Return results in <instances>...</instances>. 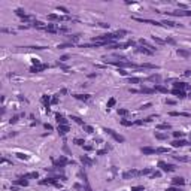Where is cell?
<instances>
[{
    "label": "cell",
    "mask_w": 191,
    "mask_h": 191,
    "mask_svg": "<svg viewBox=\"0 0 191 191\" xmlns=\"http://www.w3.org/2000/svg\"><path fill=\"white\" fill-rule=\"evenodd\" d=\"M105 131H106L109 136H112V137H114V140H117V142H120V143H123V142L126 140L121 134H118V133H117V131H114L112 128H105Z\"/></svg>",
    "instance_id": "cell-1"
},
{
    "label": "cell",
    "mask_w": 191,
    "mask_h": 191,
    "mask_svg": "<svg viewBox=\"0 0 191 191\" xmlns=\"http://www.w3.org/2000/svg\"><path fill=\"white\" fill-rule=\"evenodd\" d=\"M39 184H40V185H55V187H60L57 178H46V179H42Z\"/></svg>",
    "instance_id": "cell-2"
},
{
    "label": "cell",
    "mask_w": 191,
    "mask_h": 191,
    "mask_svg": "<svg viewBox=\"0 0 191 191\" xmlns=\"http://www.w3.org/2000/svg\"><path fill=\"white\" fill-rule=\"evenodd\" d=\"M69 163H72V161H69L66 157H60V158L54 160V166H55V167H64V166L69 164Z\"/></svg>",
    "instance_id": "cell-3"
},
{
    "label": "cell",
    "mask_w": 191,
    "mask_h": 191,
    "mask_svg": "<svg viewBox=\"0 0 191 191\" xmlns=\"http://www.w3.org/2000/svg\"><path fill=\"white\" fill-rule=\"evenodd\" d=\"M158 167H160L163 172H173V170H175V166H173V164H167L166 161H160V163H158Z\"/></svg>",
    "instance_id": "cell-4"
},
{
    "label": "cell",
    "mask_w": 191,
    "mask_h": 191,
    "mask_svg": "<svg viewBox=\"0 0 191 191\" xmlns=\"http://www.w3.org/2000/svg\"><path fill=\"white\" fill-rule=\"evenodd\" d=\"M136 176H140V175H139V170H136V169L127 170V172L123 173V178H124V179H130V178H136Z\"/></svg>",
    "instance_id": "cell-5"
},
{
    "label": "cell",
    "mask_w": 191,
    "mask_h": 191,
    "mask_svg": "<svg viewBox=\"0 0 191 191\" xmlns=\"http://www.w3.org/2000/svg\"><path fill=\"white\" fill-rule=\"evenodd\" d=\"M45 69H48V64H34V66L30 67V72L31 73H39V72H42Z\"/></svg>",
    "instance_id": "cell-6"
},
{
    "label": "cell",
    "mask_w": 191,
    "mask_h": 191,
    "mask_svg": "<svg viewBox=\"0 0 191 191\" xmlns=\"http://www.w3.org/2000/svg\"><path fill=\"white\" fill-rule=\"evenodd\" d=\"M140 151H142L143 155H152V154H157V149H155V148H151V146H142Z\"/></svg>",
    "instance_id": "cell-7"
},
{
    "label": "cell",
    "mask_w": 191,
    "mask_h": 191,
    "mask_svg": "<svg viewBox=\"0 0 191 191\" xmlns=\"http://www.w3.org/2000/svg\"><path fill=\"white\" fill-rule=\"evenodd\" d=\"M173 88H175V90H182V91H184V90H190V85L185 84V82H175V84H173Z\"/></svg>",
    "instance_id": "cell-8"
},
{
    "label": "cell",
    "mask_w": 191,
    "mask_h": 191,
    "mask_svg": "<svg viewBox=\"0 0 191 191\" xmlns=\"http://www.w3.org/2000/svg\"><path fill=\"white\" fill-rule=\"evenodd\" d=\"M185 145H188V142L184 140V139H179V140H173V142H172V146H173V148H182V146H185Z\"/></svg>",
    "instance_id": "cell-9"
},
{
    "label": "cell",
    "mask_w": 191,
    "mask_h": 191,
    "mask_svg": "<svg viewBox=\"0 0 191 191\" xmlns=\"http://www.w3.org/2000/svg\"><path fill=\"white\" fill-rule=\"evenodd\" d=\"M172 184H173L175 187H182V185H185V179L181 178V176H178V178H173V179H172Z\"/></svg>",
    "instance_id": "cell-10"
},
{
    "label": "cell",
    "mask_w": 191,
    "mask_h": 191,
    "mask_svg": "<svg viewBox=\"0 0 191 191\" xmlns=\"http://www.w3.org/2000/svg\"><path fill=\"white\" fill-rule=\"evenodd\" d=\"M51 96H48V94H43L42 96V103L45 105V108H46V111H49V103H51Z\"/></svg>",
    "instance_id": "cell-11"
},
{
    "label": "cell",
    "mask_w": 191,
    "mask_h": 191,
    "mask_svg": "<svg viewBox=\"0 0 191 191\" xmlns=\"http://www.w3.org/2000/svg\"><path fill=\"white\" fill-rule=\"evenodd\" d=\"M15 13H16V15H18L19 18L25 19V21H28V19H30V16H28V15L25 13V10H24V9H16V10H15Z\"/></svg>",
    "instance_id": "cell-12"
},
{
    "label": "cell",
    "mask_w": 191,
    "mask_h": 191,
    "mask_svg": "<svg viewBox=\"0 0 191 191\" xmlns=\"http://www.w3.org/2000/svg\"><path fill=\"white\" fill-rule=\"evenodd\" d=\"M172 94L176 96L178 99H185V97H187L185 91H182V90H175V88H173V90H172Z\"/></svg>",
    "instance_id": "cell-13"
},
{
    "label": "cell",
    "mask_w": 191,
    "mask_h": 191,
    "mask_svg": "<svg viewBox=\"0 0 191 191\" xmlns=\"http://www.w3.org/2000/svg\"><path fill=\"white\" fill-rule=\"evenodd\" d=\"M81 163L84 164V166H93V160L90 158V157H87V155H81Z\"/></svg>",
    "instance_id": "cell-14"
},
{
    "label": "cell",
    "mask_w": 191,
    "mask_h": 191,
    "mask_svg": "<svg viewBox=\"0 0 191 191\" xmlns=\"http://www.w3.org/2000/svg\"><path fill=\"white\" fill-rule=\"evenodd\" d=\"M13 184H16V185H22V187H25V185H28V181H27V178H25V176H21V178H18V179H15V181H13Z\"/></svg>",
    "instance_id": "cell-15"
},
{
    "label": "cell",
    "mask_w": 191,
    "mask_h": 191,
    "mask_svg": "<svg viewBox=\"0 0 191 191\" xmlns=\"http://www.w3.org/2000/svg\"><path fill=\"white\" fill-rule=\"evenodd\" d=\"M55 120H57V123H58V126H67V120L63 117V115H60V114H57L55 115Z\"/></svg>",
    "instance_id": "cell-16"
},
{
    "label": "cell",
    "mask_w": 191,
    "mask_h": 191,
    "mask_svg": "<svg viewBox=\"0 0 191 191\" xmlns=\"http://www.w3.org/2000/svg\"><path fill=\"white\" fill-rule=\"evenodd\" d=\"M176 52H178V55H181V57H184V58H190L191 57V51H187V49H181V48H179Z\"/></svg>",
    "instance_id": "cell-17"
},
{
    "label": "cell",
    "mask_w": 191,
    "mask_h": 191,
    "mask_svg": "<svg viewBox=\"0 0 191 191\" xmlns=\"http://www.w3.org/2000/svg\"><path fill=\"white\" fill-rule=\"evenodd\" d=\"M58 133L61 134V136H64V134H67L69 131H70V128H69V126H58Z\"/></svg>",
    "instance_id": "cell-18"
},
{
    "label": "cell",
    "mask_w": 191,
    "mask_h": 191,
    "mask_svg": "<svg viewBox=\"0 0 191 191\" xmlns=\"http://www.w3.org/2000/svg\"><path fill=\"white\" fill-rule=\"evenodd\" d=\"M48 19H49V21H63L64 16H60V15H57V13H51V15H48Z\"/></svg>",
    "instance_id": "cell-19"
},
{
    "label": "cell",
    "mask_w": 191,
    "mask_h": 191,
    "mask_svg": "<svg viewBox=\"0 0 191 191\" xmlns=\"http://www.w3.org/2000/svg\"><path fill=\"white\" fill-rule=\"evenodd\" d=\"M139 42H140V45H142V46H145V48H148L149 51H152V52L155 51V46H152V45H149V43H148V42H146L145 39H140Z\"/></svg>",
    "instance_id": "cell-20"
},
{
    "label": "cell",
    "mask_w": 191,
    "mask_h": 191,
    "mask_svg": "<svg viewBox=\"0 0 191 191\" xmlns=\"http://www.w3.org/2000/svg\"><path fill=\"white\" fill-rule=\"evenodd\" d=\"M136 51H137V52H142V54H148V55H151V54H152V51H149L148 48H145V46H142V45H140V46H137V48H136Z\"/></svg>",
    "instance_id": "cell-21"
},
{
    "label": "cell",
    "mask_w": 191,
    "mask_h": 191,
    "mask_svg": "<svg viewBox=\"0 0 191 191\" xmlns=\"http://www.w3.org/2000/svg\"><path fill=\"white\" fill-rule=\"evenodd\" d=\"M139 91H140V93H143V94H152V93H155V90H154V88H148V87H142Z\"/></svg>",
    "instance_id": "cell-22"
},
{
    "label": "cell",
    "mask_w": 191,
    "mask_h": 191,
    "mask_svg": "<svg viewBox=\"0 0 191 191\" xmlns=\"http://www.w3.org/2000/svg\"><path fill=\"white\" fill-rule=\"evenodd\" d=\"M75 99H78V100H84V102H88V100H90V96H88V94H75Z\"/></svg>",
    "instance_id": "cell-23"
},
{
    "label": "cell",
    "mask_w": 191,
    "mask_h": 191,
    "mask_svg": "<svg viewBox=\"0 0 191 191\" xmlns=\"http://www.w3.org/2000/svg\"><path fill=\"white\" fill-rule=\"evenodd\" d=\"M154 90H155V91H158V93L167 94V88H166V87H163V85H155V87H154Z\"/></svg>",
    "instance_id": "cell-24"
},
{
    "label": "cell",
    "mask_w": 191,
    "mask_h": 191,
    "mask_svg": "<svg viewBox=\"0 0 191 191\" xmlns=\"http://www.w3.org/2000/svg\"><path fill=\"white\" fill-rule=\"evenodd\" d=\"M33 27L40 28V30H45V28H46V25H45L43 22H40V21H34V22H33Z\"/></svg>",
    "instance_id": "cell-25"
},
{
    "label": "cell",
    "mask_w": 191,
    "mask_h": 191,
    "mask_svg": "<svg viewBox=\"0 0 191 191\" xmlns=\"http://www.w3.org/2000/svg\"><path fill=\"white\" fill-rule=\"evenodd\" d=\"M152 172H154V170H151V169H143V170H139V175H140V176H146V175L151 176Z\"/></svg>",
    "instance_id": "cell-26"
},
{
    "label": "cell",
    "mask_w": 191,
    "mask_h": 191,
    "mask_svg": "<svg viewBox=\"0 0 191 191\" xmlns=\"http://www.w3.org/2000/svg\"><path fill=\"white\" fill-rule=\"evenodd\" d=\"M154 134H155V137L160 139V140H166V139H167V134H164V133H158V131H155Z\"/></svg>",
    "instance_id": "cell-27"
},
{
    "label": "cell",
    "mask_w": 191,
    "mask_h": 191,
    "mask_svg": "<svg viewBox=\"0 0 191 191\" xmlns=\"http://www.w3.org/2000/svg\"><path fill=\"white\" fill-rule=\"evenodd\" d=\"M115 103H117V100H115L114 97H111V99L108 100V105H106V106H108V109H111V108H114V106H115Z\"/></svg>",
    "instance_id": "cell-28"
},
{
    "label": "cell",
    "mask_w": 191,
    "mask_h": 191,
    "mask_svg": "<svg viewBox=\"0 0 191 191\" xmlns=\"http://www.w3.org/2000/svg\"><path fill=\"white\" fill-rule=\"evenodd\" d=\"M173 158L178 160V161H188V160H190V158L185 157V155H173Z\"/></svg>",
    "instance_id": "cell-29"
},
{
    "label": "cell",
    "mask_w": 191,
    "mask_h": 191,
    "mask_svg": "<svg viewBox=\"0 0 191 191\" xmlns=\"http://www.w3.org/2000/svg\"><path fill=\"white\" fill-rule=\"evenodd\" d=\"M24 176H25L27 179H28V178H33V179H37V178H39L37 172H30V173H27V175H24Z\"/></svg>",
    "instance_id": "cell-30"
},
{
    "label": "cell",
    "mask_w": 191,
    "mask_h": 191,
    "mask_svg": "<svg viewBox=\"0 0 191 191\" xmlns=\"http://www.w3.org/2000/svg\"><path fill=\"white\" fill-rule=\"evenodd\" d=\"M163 24H164V25H167V27H176V25H181V24H175L173 21H167V19H166V21H163Z\"/></svg>",
    "instance_id": "cell-31"
},
{
    "label": "cell",
    "mask_w": 191,
    "mask_h": 191,
    "mask_svg": "<svg viewBox=\"0 0 191 191\" xmlns=\"http://www.w3.org/2000/svg\"><path fill=\"white\" fill-rule=\"evenodd\" d=\"M152 39H154V42L158 43V45H164V43H166V40H163V39H160V37H157V36H152Z\"/></svg>",
    "instance_id": "cell-32"
},
{
    "label": "cell",
    "mask_w": 191,
    "mask_h": 191,
    "mask_svg": "<svg viewBox=\"0 0 191 191\" xmlns=\"http://www.w3.org/2000/svg\"><path fill=\"white\" fill-rule=\"evenodd\" d=\"M72 120H73V121H75V123H78V124H79V126H82V127H84V126H85V123H84V121H82V120H81V118H78V117H72Z\"/></svg>",
    "instance_id": "cell-33"
},
{
    "label": "cell",
    "mask_w": 191,
    "mask_h": 191,
    "mask_svg": "<svg viewBox=\"0 0 191 191\" xmlns=\"http://www.w3.org/2000/svg\"><path fill=\"white\" fill-rule=\"evenodd\" d=\"M121 124H123V126H126V127H131L134 123H133V121H127V120H121Z\"/></svg>",
    "instance_id": "cell-34"
},
{
    "label": "cell",
    "mask_w": 191,
    "mask_h": 191,
    "mask_svg": "<svg viewBox=\"0 0 191 191\" xmlns=\"http://www.w3.org/2000/svg\"><path fill=\"white\" fill-rule=\"evenodd\" d=\"M140 81H142L140 78H128V82L130 84H139Z\"/></svg>",
    "instance_id": "cell-35"
},
{
    "label": "cell",
    "mask_w": 191,
    "mask_h": 191,
    "mask_svg": "<svg viewBox=\"0 0 191 191\" xmlns=\"http://www.w3.org/2000/svg\"><path fill=\"white\" fill-rule=\"evenodd\" d=\"M115 34H117L118 37H123L124 34H127V31H126V30H118V31H115Z\"/></svg>",
    "instance_id": "cell-36"
},
{
    "label": "cell",
    "mask_w": 191,
    "mask_h": 191,
    "mask_svg": "<svg viewBox=\"0 0 191 191\" xmlns=\"http://www.w3.org/2000/svg\"><path fill=\"white\" fill-rule=\"evenodd\" d=\"M140 67H145V69H157V66H154V64H149V63H146V64H142Z\"/></svg>",
    "instance_id": "cell-37"
},
{
    "label": "cell",
    "mask_w": 191,
    "mask_h": 191,
    "mask_svg": "<svg viewBox=\"0 0 191 191\" xmlns=\"http://www.w3.org/2000/svg\"><path fill=\"white\" fill-rule=\"evenodd\" d=\"M158 128H160V130H169V128H170V124H160Z\"/></svg>",
    "instance_id": "cell-38"
},
{
    "label": "cell",
    "mask_w": 191,
    "mask_h": 191,
    "mask_svg": "<svg viewBox=\"0 0 191 191\" xmlns=\"http://www.w3.org/2000/svg\"><path fill=\"white\" fill-rule=\"evenodd\" d=\"M84 130H85V131H87V133H93V131H94V128H93V127H91V126H87V124H85V126H84Z\"/></svg>",
    "instance_id": "cell-39"
},
{
    "label": "cell",
    "mask_w": 191,
    "mask_h": 191,
    "mask_svg": "<svg viewBox=\"0 0 191 191\" xmlns=\"http://www.w3.org/2000/svg\"><path fill=\"white\" fill-rule=\"evenodd\" d=\"M128 114V111L127 109H118V115H123V117H126Z\"/></svg>",
    "instance_id": "cell-40"
},
{
    "label": "cell",
    "mask_w": 191,
    "mask_h": 191,
    "mask_svg": "<svg viewBox=\"0 0 191 191\" xmlns=\"http://www.w3.org/2000/svg\"><path fill=\"white\" fill-rule=\"evenodd\" d=\"M75 143H76L78 146H84V143H85V140H82V139H75Z\"/></svg>",
    "instance_id": "cell-41"
},
{
    "label": "cell",
    "mask_w": 191,
    "mask_h": 191,
    "mask_svg": "<svg viewBox=\"0 0 191 191\" xmlns=\"http://www.w3.org/2000/svg\"><path fill=\"white\" fill-rule=\"evenodd\" d=\"M157 152L158 154H166V152H169V149L167 148H157Z\"/></svg>",
    "instance_id": "cell-42"
},
{
    "label": "cell",
    "mask_w": 191,
    "mask_h": 191,
    "mask_svg": "<svg viewBox=\"0 0 191 191\" xmlns=\"http://www.w3.org/2000/svg\"><path fill=\"white\" fill-rule=\"evenodd\" d=\"M57 10H60V12H64V13H69V10H67L64 6H57Z\"/></svg>",
    "instance_id": "cell-43"
},
{
    "label": "cell",
    "mask_w": 191,
    "mask_h": 191,
    "mask_svg": "<svg viewBox=\"0 0 191 191\" xmlns=\"http://www.w3.org/2000/svg\"><path fill=\"white\" fill-rule=\"evenodd\" d=\"M166 43H170V45H176V40H175V39H172V37H167V39H166Z\"/></svg>",
    "instance_id": "cell-44"
},
{
    "label": "cell",
    "mask_w": 191,
    "mask_h": 191,
    "mask_svg": "<svg viewBox=\"0 0 191 191\" xmlns=\"http://www.w3.org/2000/svg\"><path fill=\"white\" fill-rule=\"evenodd\" d=\"M148 79H149V81H157V82H158V81H160V76H158V75H152V76H149Z\"/></svg>",
    "instance_id": "cell-45"
},
{
    "label": "cell",
    "mask_w": 191,
    "mask_h": 191,
    "mask_svg": "<svg viewBox=\"0 0 191 191\" xmlns=\"http://www.w3.org/2000/svg\"><path fill=\"white\" fill-rule=\"evenodd\" d=\"M19 117H21V115H13V117L10 118V124H13V123H16V121L19 120Z\"/></svg>",
    "instance_id": "cell-46"
},
{
    "label": "cell",
    "mask_w": 191,
    "mask_h": 191,
    "mask_svg": "<svg viewBox=\"0 0 191 191\" xmlns=\"http://www.w3.org/2000/svg\"><path fill=\"white\" fill-rule=\"evenodd\" d=\"M109 151V148H105V149H100V151H97V155H105L106 152Z\"/></svg>",
    "instance_id": "cell-47"
},
{
    "label": "cell",
    "mask_w": 191,
    "mask_h": 191,
    "mask_svg": "<svg viewBox=\"0 0 191 191\" xmlns=\"http://www.w3.org/2000/svg\"><path fill=\"white\" fill-rule=\"evenodd\" d=\"M131 191H145V188H143L142 185H137V187H133Z\"/></svg>",
    "instance_id": "cell-48"
},
{
    "label": "cell",
    "mask_w": 191,
    "mask_h": 191,
    "mask_svg": "<svg viewBox=\"0 0 191 191\" xmlns=\"http://www.w3.org/2000/svg\"><path fill=\"white\" fill-rule=\"evenodd\" d=\"M160 176H161L160 172H152V173H151V178H152V179H154V178H160Z\"/></svg>",
    "instance_id": "cell-49"
},
{
    "label": "cell",
    "mask_w": 191,
    "mask_h": 191,
    "mask_svg": "<svg viewBox=\"0 0 191 191\" xmlns=\"http://www.w3.org/2000/svg\"><path fill=\"white\" fill-rule=\"evenodd\" d=\"M70 46H72V43H61V45H58V48H61V49L63 48H70Z\"/></svg>",
    "instance_id": "cell-50"
},
{
    "label": "cell",
    "mask_w": 191,
    "mask_h": 191,
    "mask_svg": "<svg viewBox=\"0 0 191 191\" xmlns=\"http://www.w3.org/2000/svg\"><path fill=\"white\" fill-rule=\"evenodd\" d=\"M173 136H175V137H182L184 133H182V131H173Z\"/></svg>",
    "instance_id": "cell-51"
},
{
    "label": "cell",
    "mask_w": 191,
    "mask_h": 191,
    "mask_svg": "<svg viewBox=\"0 0 191 191\" xmlns=\"http://www.w3.org/2000/svg\"><path fill=\"white\" fill-rule=\"evenodd\" d=\"M151 106H152L151 103H146V105H142V106H140V109H148V108H151Z\"/></svg>",
    "instance_id": "cell-52"
},
{
    "label": "cell",
    "mask_w": 191,
    "mask_h": 191,
    "mask_svg": "<svg viewBox=\"0 0 191 191\" xmlns=\"http://www.w3.org/2000/svg\"><path fill=\"white\" fill-rule=\"evenodd\" d=\"M145 123V120H137V121H134V124H137V126H142Z\"/></svg>",
    "instance_id": "cell-53"
},
{
    "label": "cell",
    "mask_w": 191,
    "mask_h": 191,
    "mask_svg": "<svg viewBox=\"0 0 191 191\" xmlns=\"http://www.w3.org/2000/svg\"><path fill=\"white\" fill-rule=\"evenodd\" d=\"M166 191H181L179 188H176V187H170V188H167Z\"/></svg>",
    "instance_id": "cell-54"
},
{
    "label": "cell",
    "mask_w": 191,
    "mask_h": 191,
    "mask_svg": "<svg viewBox=\"0 0 191 191\" xmlns=\"http://www.w3.org/2000/svg\"><path fill=\"white\" fill-rule=\"evenodd\" d=\"M70 39H72V40L75 42V40H78V39H79V34H73V36H72Z\"/></svg>",
    "instance_id": "cell-55"
},
{
    "label": "cell",
    "mask_w": 191,
    "mask_h": 191,
    "mask_svg": "<svg viewBox=\"0 0 191 191\" xmlns=\"http://www.w3.org/2000/svg\"><path fill=\"white\" fill-rule=\"evenodd\" d=\"M69 60V55H63L61 58H60V61H67Z\"/></svg>",
    "instance_id": "cell-56"
},
{
    "label": "cell",
    "mask_w": 191,
    "mask_h": 191,
    "mask_svg": "<svg viewBox=\"0 0 191 191\" xmlns=\"http://www.w3.org/2000/svg\"><path fill=\"white\" fill-rule=\"evenodd\" d=\"M16 155H18V158H24V160H27V158H28V157H27V155H24V154H16Z\"/></svg>",
    "instance_id": "cell-57"
},
{
    "label": "cell",
    "mask_w": 191,
    "mask_h": 191,
    "mask_svg": "<svg viewBox=\"0 0 191 191\" xmlns=\"http://www.w3.org/2000/svg\"><path fill=\"white\" fill-rule=\"evenodd\" d=\"M57 102H58V99H57V96H54L52 100H51V103H57Z\"/></svg>",
    "instance_id": "cell-58"
},
{
    "label": "cell",
    "mask_w": 191,
    "mask_h": 191,
    "mask_svg": "<svg viewBox=\"0 0 191 191\" xmlns=\"http://www.w3.org/2000/svg\"><path fill=\"white\" fill-rule=\"evenodd\" d=\"M185 76H191V69H188V70H185Z\"/></svg>",
    "instance_id": "cell-59"
},
{
    "label": "cell",
    "mask_w": 191,
    "mask_h": 191,
    "mask_svg": "<svg viewBox=\"0 0 191 191\" xmlns=\"http://www.w3.org/2000/svg\"><path fill=\"white\" fill-rule=\"evenodd\" d=\"M45 128H46V130H52V126H49V124H45Z\"/></svg>",
    "instance_id": "cell-60"
},
{
    "label": "cell",
    "mask_w": 191,
    "mask_h": 191,
    "mask_svg": "<svg viewBox=\"0 0 191 191\" xmlns=\"http://www.w3.org/2000/svg\"><path fill=\"white\" fill-rule=\"evenodd\" d=\"M120 73H121V75H124V76H126V75H127V72H126V70H124V69H121V70H120Z\"/></svg>",
    "instance_id": "cell-61"
},
{
    "label": "cell",
    "mask_w": 191,
    "mask_h": 191,
    "mask_svg": "<svg viewBox=\"0 0 191 191\" xmlns=\"http://www.w3.org/2000/svg\"><path fill=\"white\" fill-rule=\"evenodd\" d=\"M167 102V105H175V100H166Z\"/></svg>",
    "instance_id": "cell-62"
},
{
    "label": "cell",
    "mask_w": 191,
    "mask_h": 191,
    "mask_svg": "<svg viewBox=\"0 0 191 191\" xmlns=\"http://www.w3.org/2000/svg\"><path fill=\"white\" fill-rule=\"evenodd\" d=\"M188 97H190V99H191V91H190V94H188Z\"/></svg>",
    "instance_id": "cell-63"
},
{
    "label": "cell",
    "mask_w": 191,
    "mask_h": 191,
    "mask_svg": "<svg viewBox=\"0 0 191 191\" xmlns=\"http://www.w3.org/2000/svg\"><path fill=\"white\" fill-rule=\"evenodd\" d=\"M190 139H191V134H190Z\"/></svg>",
    "instance_id": "cell-64"
}]
</instances>
